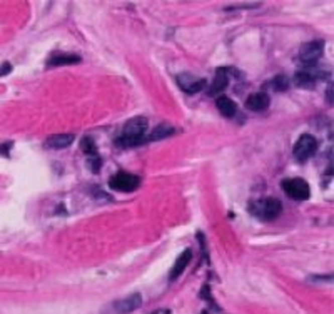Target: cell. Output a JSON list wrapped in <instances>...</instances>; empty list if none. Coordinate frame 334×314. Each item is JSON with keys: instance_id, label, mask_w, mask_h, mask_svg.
Returning <instances> with one entry per match:
<instances>
[{"instance_id": "6da1fadb", "label": "cell", "mask_w": 334, "mask_h": 314, "mask_svg": "<svg viewBox=\"0 0 334 314\" xmlns=\"http://www.w3.org/2000/svg\"><path fill=\"white\" fill-rule=\"evenodd\" d=\"M149 120L146 117H132L124 127H122V134L119 137V144L124 147H134V145L141 144L147 134Z\"/></svg>"}, {"instance_id": "7a4b0ae2", "label": "cell", "mask_w": 334, "mask_h": 314, "mask_svg": "<svg viewBox=\"0 0 334 314\" xmlns=\"http://www.w3.org/2000/svg\"><path fill=\"white\" fill-rule=\"evenodd\" d=\"M249 211L259 221H274L281 216L282 202L276 197H263L249 202Z\"/></svg>"}, {"instance_id": "3957f363", "label": "cell", "mask_w": 334, "mask_h": 314, "mask_svg": "<svg viewBox=\"0 0 334 314\" xmlns=\"http://www.w3.org/2000/svg\"><path fill=\"white\" fill-rule=\"evenodd\" d=\"M141 186V177L131 172H117L109 179V187L117 192H134Z\"/></svg>"}, {"instance_id": "277c9868", "label": "cell", "mask_w": 334, "mask_h": 314, "mask_svg": "<svg viewBox=\"0 0 334 314\" xmlns=\"http://www.w3.org/2000/svg\"><path fill=\"white\" fill-rule=\"evenodd\" d=\"M282 191L294 201H306V199H309V196H311L309 184H307L304 179H301V177L284 179L282 181Z\"/></svg>"}, {"instance_id": "5b68a950", "label": "cell", "mask_w": 334, "mask_h": 314, "mask_svg": "<svg viewBox=\"0 0 334 314\" xmlns=\"http://www.w3.org/2000/svg\"><path fill=\"white\" fill-rule=\"evenodd\" d=\"M317 150V139L311 134H302L299 139L296 140L292 154L297 161H307L312 157Z\"/></svg>"}, {"instance_id": "8992f818", "label": "cell", "mask_w": 334, "mask_h": 314, "mask_svg": "<svg viewBox=\"0 0 334 314\" xmlns=\"http://www.w3.org/2000/svg\"><path fill=\"white\" fill-rule=\"evenodd\" d=\"M177 84L179 87H181L186 94H197L200 90L205 89V85H207V80L204 77H197V75H192V74H179L177 75Z\"/></svg>"}, {"instance_id": "52a82bcc", "label": "cell", "mask_w": 334, "mask_h": 314, "mask_svg": "<svg viewBox=\"0 0 334 314\" xmlns=\"http://www.w3.org/2000/svg\"><path fill=\"white\" fill-rule=\"evenodd\" d=\"M322 50H324V42L322 40L307 42L299 49V60L304 64H314L322 55Z\"/></svg>"}, {"instance_id": "ba28073f", "label": "cell", "mask_w": 334, "mask_h": 314, "mask_svg": "<svg viewBox=\"0 0 334 314\" xmlns=\"http://www.w3.org/2000/svg\"><path fill=\"white\" fill-rule=\"evenodd\" d=\"M141 304H142V296L139 294V292H134V294L124 297V299L117 301L114 304V311L117 314H129L139 309Z\"/></svg>"}, {"instance_id": "9c48e42d", "label": "cell", "mask_w": 334, "mask_h": 314, "mask_svg": "<svg viewBox=\"0 0 334 314\" xmlns=\"http://www.w3.org/2000/svg\"><path fill=\"white\" fill-rule=\"evenodd\" d=\"M269 105H271V97L269 94L266 92L251 94L249 97L246 99V107H248L251 112H264Z\"/></svg>"}, {"instance_id": "30bf717a", "label": "cell", "mask_w": 334, "mask_h": 314, "mask_svg": "<svg viewBox=\"0 0 334 314\" xmlns=\"http://www.w3.org/2000/svg\"><path fill=\"white\" fill-rule=\"evenodd\" d=\"M75 140V135L67 132V134H54L50 137L45 139L44 145L47 149H54V150H60V149H67L69 145H72V142Z\"/></svg>"}, {"instance_id": "8fae6325", "label": "cell", "mask_w": 334, "mask_h": 314, "mask_svg": "<svg viewBox=\"0 0 334 314\" xmlns=\"http://www.w3.org/2000/svg\"><path fill=\"white\" fill-rule=\"evenodd\" d=\"M191 261H192V251L191 249H186L184 252H181V256L177 257V261H176V264H174L172 271H171V276L169 277H171L172 281L177 279V277L186 271V267L189 266V262Z\"/></svg>"}, {"instance_id": "7c38bea8", "label": "cell", "mask_w": 334, "mask_h": 314, "mask_svg": "<svg viewBox=\"0 0 334 314\" xmlns=\"http://www.w3.org/2000/svg\"><path fill=\"white\" fill-rule=\"evenodd\" d=\"M215 105H217V110L224 115V117H234L236 112H238V105H236V102L233 99L226 97V95L217 97Z\"/></svg>"}, {"instance_id": "4fadbf2b", "label": "cell", "mask_w": 334, "mask_h": 314, "mask_svg": "<svg viewBox=\"0 0 334 314\" xmlns=\"http://www.w3.org/2000/svg\"><path fill=\"white\" fill-rule=\"evenodd\" d=\"M228 84H229V77L226 75V69H219L214 80H212V84H210L207 94L209 95H217L219 92H222V90L228 87Z\"/></svg>"}, {"instance_id": "5bb4252c", "label": "cell", "mask_w": 334, "mask_h": 314, "mask_svg": "<svg viewBox=\"0 0 334 314\" xmlns=\"http://www.w3.org/2000/svg\"><path fill=\"white\" fill-rule=\"evenodd\" d=\"M80 62V57L77 55H69V54H54L52 57L49 59L47 65L49 67H57V65H69V64H75Z\"/></svg>"}, {"instance_id": "9a60e30c", "label": "cell", "mask_w": 334, "mask_h": 314, "mask_svg": "<svg viewBox=\"0 0 334 314\" xmlns=\"http://www.w3.org/2000/svg\"><path fill=\"white\" fill-rule=\"evenodd\" d=\"M176 130H174L171 125H166V124H162V125H157L156 129H154V132L149 135L147 137V140H159V139H166V137H169V135H172Z\"/></svg>"}, {"instance_id": "2e32d148", "label": "cell", "mask_w": 334, "mask_h": 314, "mask_svg": "<svg viewBox=\"0 0 334 314\" xmlns=\"http://www.w3.org/2000/svg\"><path fill=\"white\" fill-rule=\"evenodd\" d=\"M296 84L301 87H311L316 84V77L309 72H297L296 74Z\"/></svg>"}, {"instance_id": "e0dca14e", "label": "cell", "mask_w": 334, "mask_h": 314, "mask_svg": "<svg viewBox=\"0 0 334 314\" xmlns=\"http://www.w3.org/2000/svg\"><path fill=\"white\" fill-rule=\"evenodd\" d=\"M80 147H82V150H84L87 155H90V157H94L97 154V145H95L94 140H92V137H84V139H82Z\"/></svg>"}, {"instance_id": "ac0fdd59", "label": "cell", "mask_w": 334, "mask_h": 314, "mask_svg": "<svg viewBox=\"0 0 334 314\" xmlns=\"http://www.w3.org/2000/svg\"><path fill=\"white\" fill-rule=\"evenodd\" d=\"M272 85H274L276 90H284V89H287L289 82H287V79L284 77V75H277V77L272 80Z\"/></svg>"}, {"instance_id": "d6986e66", "label": "cell", "mask_w": 334, "mask_h": 314, "mask_svg": "<svg viewBox=\"0 0 334 314\" xmlns=\"http://www.w3.org/2000/svg\"><path fill=\"white\" fill-rule=\"evenodd\" d=\"M10 69H12V67H10V64H9V62H5V64H4V67L0 69V75L9 74V72H10Z\"/></svg>"}]
</instances>
